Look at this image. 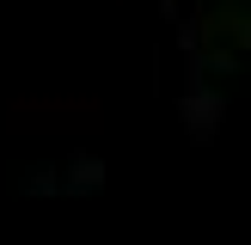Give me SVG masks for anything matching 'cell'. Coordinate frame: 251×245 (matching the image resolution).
<instances>
[{
	"label": "cell",
	"instance_id": "6da1fadb",
	"mask_svg": "<svg viewBox=\"0 0 251 245\" xmlns=\"http://www.w3.org/2000/svg\"><path fill=\"white\" fill-rule=\"evenodd\" d=\"M98 117H104V104L98 98H61V92H49V98H12L6 104V129H98Z\"/></svg>",
	"mask_w": 251,
	"mask_h": 245
},
{
	"label": "cell",
	"instance_id": "7a4b0ae2",
	"mask_svg": "<svg viewBox=\"0 0 251 245\" xmlns=\"http://www.w3.org/2000/svg\"><path fill=\"white\" fill-rule=\"evenodd\" d=\"M178 117H184V135H190V141H215V135H221V117H227V98L208 92V86H184Z\"/></svg>",
	"mask_w": 251,
	"mask_h": 245
},
{
	"label": "cell",
	"instance_id": "3957f363",
	"mask_svg": "<svg viewBox=\"0 0 251 245\" xmlns=\"http://www.w3.org/2000/svg\"><path fill=\"white\" fill-rule=\"evenodd\" d=\"M98 184H104V159H98V153H74L61 190H98Z\"/></svg>",
	"mask_w": 251,
	"mask_h": 245
}]
</instances>
